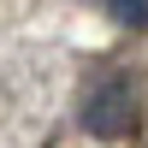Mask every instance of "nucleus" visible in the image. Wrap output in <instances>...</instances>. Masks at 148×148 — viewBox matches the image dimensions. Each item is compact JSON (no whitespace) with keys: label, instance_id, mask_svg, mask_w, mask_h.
Wrapping results in <instances>:
<instances>
[{"label":"nucleus","instance_id":"f03ea898","mask_svg":"<svg viewBox=\"0 0 148 148\" xmlns=\"http://www.w3.org/2000/svg\"><path fill=\"white\" fill-rule=\"evenodd\" d=\"M119 24H148V0H101Z\"/></svg>","mask_w":148,"mask_h":148},{"label":"nucleus","instance_id":"f257e3e1","mask_svg":"<svg viewBox=\"0 0 148 148\" xmlns=\"http://www.w3.org/2000/svg\"><path fill=\"white\" fill-rule=\"evenodd\" d=\"M83 125H89L95 136H125L130 130V83L125 77H107L101 89L83 101Z\"/></svg>","mask_w":148,"mask_h":148}]
</instances>
